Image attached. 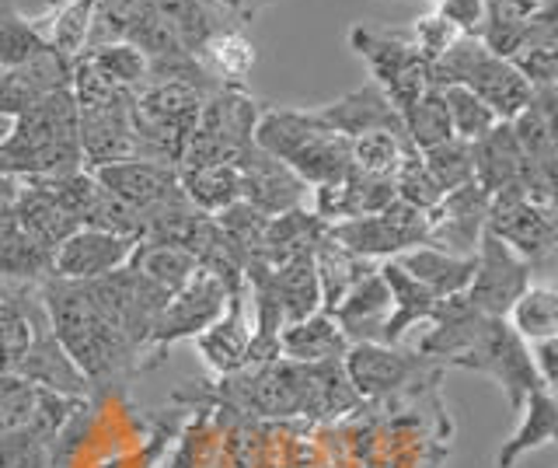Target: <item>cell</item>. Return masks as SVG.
<instances>
[{"instance_id":"6da1fadb","label":"cell","mask_w":558,"mask_h":468,"mask_svg":"<svg viewBox=\"0 0 558 468\" xmlns=\"http://www.w3.org/2000/svg\"><path fill=\"white\" fill-rule=\"evenodd\" d=\"M35 293L43 301L49 333L57 336L66 357L77 363L92 385H101V381L140 368V350L95 304L84 284H66L49 276V280L35 284Z\"/></svg>"},{"instance_id":"7a4b0ae2","label":"cell","mask_w":558,"mask_h":468,"mask_svg":"<svg viewBox=\"0 0 558 468\" xmlns=\"http://www.w3.org/2000/svg\"><path fill=\"white\" fill-rule=\"evenodd\" d=\"M84 168L81 133H77V101L74 92H52L32 109L14 116V130L0 151V176L39 179L63 176Z\"/></svg>"},{"instance_id":"3957f363","label":"cell","mask_w":558,"mask_h":468,"mask_svg":"<svg viewBox=\"0 0 558 468\" xmlns=\"http://www.w3.org/2000/svg\"><path fill=\"white\" fill-rule=\"evenodd\" d=\"M444 84H461L471 95H478L496 112L499 123H510L513 116H520L531 106L534 95V88L523 81L517 67L496 57L475 36H461L433 63V88H444Z\"/></svg>"},{"instance_id":"277c9868","label":"cell","mask_w":558,"mask_h":468,"mask_svg":"<svg viewBox=\"0 0 558 468\" xmlns=\"http://www.w3.org/2000/svg\"><path fill=\"white\" fill-rule=\"evenodd\" d=\"M349 46H353L356 57L366 60L374 84H380V92L391 98L398 116L405 112L415 98H423L433 88V63L418 57L409 32L353 25L349 28Z\"/></svg>"},{"instance_id":"5b68a950","label":"cell","mask_w":558,"mask_h":468,"mask_svg":"<svg viewBox=\"0 0 558 468\" xmlns=\"http://www.w3.org/2000/svg\"><path fill=\"white\" fill-rule=\"evenodd\" d=\"M453 368L493 377L496 385L502 388L506 403H510L513 412H520V406L527 403V395L545 388V385H541L537 371H534L531 346L513 333L506 319H488L485 315L475 339H471L468 350L453 360Z\"/></svg>"},{"instance_id":"8992f818","label":"cell","mask_w":558,"mask_h":468,"mask_svg":"<svg viewBox=\"0 0 558 468\" xmlns=\"http://www.w3.org/2000/svg\"><path fill=\"white\" fill-rule=\"evenodd\" d=\"M227 298H231V287H227L220 276H214L209 269H196L192 280L182 290H174L165 301V308L157 311L150 339L144 346V353H140V363L154 368V363H161L168 346L182 339H196L203 328H209L223 315Z\"/></svg>"},{"instance_id":"52a82bcc","label":"cell","mask_w":558,"mask_h":468,"mask_svg":"<svg viewBox=\"0 0 558 468\" xmlns=\"http://www.w3.org/2000/svg\"><path fill=\"white\" fill-rule=\"evenodd\" d=\"M485 231L496 235L502 245H510L523 263L537 273L555 269V249H558V228H555V206L537 203L523 196L520 189L488 196Z\"/></svg>"},{"instance_id":"ba28073f","label":"cell","mask_w":558,"mask_h":468,"mask_svg":"<svg viewBox=\"0 0 558 468\" xmlns=\"http://www.w3.org/2000/svg\"><path fill=\"white\" fill-rule=\"evenodd\" d=\"M342 371L360 395V403H380V398H391L409 385H418V381H436L444 368H436L415 350H401V346L349 343Z\"/></svg>"},{"instance_id":"9c48e42d","label":"cell","mask_w":558,"mask_h":468,"mask_svg":"<svg viewBox=\"0 0 558 468\" xmlns=\"http://www.w3.org/2000/svg\"><path fill=\"white\" fill-rule=\"evenodd\" d=\"M328 235L353 255L384 263V259H398L401 252L426 245V214H418L415 206L401 200H391L380 214L331 224Z\"/></svg>"},{"instance_id":"30bf717a","label":"cell","mask_w":558,"mask_h":468,"mask_svg":"<svg viewBox=\"0 0 558 468\" xmlns=\"http://www.w3.org/2000/svg\"><path fill=\"white\" fill-rule=\"evenodd\" d=\"M537 280L534 269L523 263V259L502 245L496 235H482L478 252H475V273H471V284L464 290L468 304L482 311L488 319H506V311L513 308V301L523 290Z\"/></svg>"},{"instance_id":"8fae6325","label":"cell","mask_w":558,"mask_h":468,"mask_svg":"<svg viewBox=\"0 0 558 468\" xmlns=\"http://www.w3.org/2000/svg\"><path fill=\"white\" fill-rule=\"evenodd\" d=\"M98 179L101 189H109L116 200H122L130 211L140 214V220L147 224L161 206L182 200V185H179V168L161 165V161H147V158H130V161H112V165H98L87 168Z\"/></svg>"},{"instance_id":"7c38bea8","label":"cell","mask_w":558,"mask_h":468,"mask_svg":"<svg viewBox=\"0 0 558 468\" xmlns=\"http://www.w3.org/2000/svg\"><path fill=\"white\" fill-rule=\"evenodd\" d=\"M485 214L488 193L478 182L444 193V200L426 214V245L461 259H475L478 241L485 235Z\"/></svg>"},{"instance_id":"4fadbf2b","label":"cell","mask_w":558,"mask_h":468,"mask_svg":"<svg viewBox=\"0 0 558 468\" xmlns=\"http://www.w3.org/2000/svg\"><path fill=\"white\" fill-rule=\"evenodd\" d=\"M136 245L140 241L126 235L77 228L63 245H57V252H52V280H66V284L101 280V276L126 266Z\"/></svg>"},{"instance_id":"5bb4252c","label":"cell","mask_w":558,"mask_h":468,"mask_svg":"<svg viewBox=\"0 0 558 468\" xmlns=\"http://www.w3.org/2000/svg\"><path fill=\"white\" fill-rule=\"evenodd\" d=\"M192 343H196L206 368L220 377H231L244 368H252V319H248V293H244V284L231 290L223 315L209 328H203Z\"/></svg>"},{"instance_id":"9a60e30c","label":"cell","mask_w":558,"mask_h":468,"mask_svg":"<svg viewBox=\"0 0 558 468\" xmlns=\"http://www.w3.org/2000/svg\"><path fill=\"white\" fill-rule=\"evenodd\" d=\"M238 176H241V200L252 203L255 211H262L266 217L296 211V206H304L307 200V185L296 179L283 161L269 158V154L258 151L255 144L248 151H241Z\"/></svg>"},{"instance_id":"2e32d148","label":"cell","mask_w":558,"mask_h":468,"mask_svg":"<svg viewBox=\"0 0 558 468\" xmlns=\"http://www.w3.org/2000/svg\"><path fill=\"white\" fill-rule=\"evenodd\" d=\"M70 74H74V60L57 53V49H43L28 63L8 67V71H0V112L22 116L46 95L70 88Z\"/></svg>"},{"instance_id":"e0dca14e","label":"cell","mask_w":558,"mask_h":468,"mask_svg":"<svg viewBox=\"0 0 558 468\" xmlns=\"http://www.w3.org/2000/svg\"><path fill=\"white\" fill-rule=\"evenodd\" d=\"M322 123L328 130H336L345 141H356L363 133H401L405 136V127H401V116L391 106V98L380 92V84H363V88L349 92L328 106L318 109Z\"/></svg>"},{"instance_id":"ac0fdd59","label":"cell","mask_w":558,"mask_h":468,"mask_svg":"<svg viewBox=\"0 0 558 468\" xmlns=\"http://www.w3.org/2000/svg\"><path fill=\"white\" fill-rule=\"evenodd\" d=\"M17 377L32 381L35 388H46V392H57L66 398H92V381L81 374V368L74 360L66 357V350L57 343V336L49 333V322H43L35 328V339L28 346V353L17 363Z\"/></svg>"},{"instance_id":"d6986e66","label":"cell","mask_w":558,"mask_h":468,"mask_svg":"<svg viewBox=\"0 0 558 468\" xmlns=\"http://www.w3.org/2000/svg\"><path fill=\"white\" fill-rule=\"evenodd\" d=\"M391 315V293L380 280V269L366 273L363 280L345 293L331 319L342 328L349 343H384V322Z\"/></svg>"},{"instance_id":"ffe728a7","label":"cell","mask_w":558,"mask_h":468,"mask_svg":"<svg viewBox=\"0 0 558 468\" xmlns=\"http://www.w3.org/2000/svg\"><path fill=\"white\" fill-rule=\"evenodd\" d=\"M322 130H328V127L322 123L318 109H287V106L279 109L276 106V109H262L258 112L252 144L258 151H266L269 158L290 165Z\"/></svg>"},{"instance_id":"44dd1931","label":"cell","mask_w":558,"mask_h":468,"mask_svg":"<svg viewBox=\"0 0 558 468\" xmlns=\"http://www.w3.org/2000/svg\"><path fill=\"white\" fill-rule=\"evenodd\" d=\"M46 322V311L35 287L0 290V374H14L35 339V328Z\"/></svg>"},{"instance_id":"7402d4cb","label":"cell","mask_w":558,"mask_h":468,"mask_svg":"<svg viewBox=\"0 0 558 468\" xmlns=\"http://www.w3.org/2000/svg\"><path fill=\"white\" fill-rule=\"evenodd\" d=\"M377 269H380V280L388 284V293H391V315H388V322H384V346H401L409 328L426 325L433 319L440 298H433L423 284L412 280L395 259H384V263H377Z\"/></svg>"},{"instance_id":"603a6c76","label":"cell","mask_w":558,"mask_h":468,"mask_svg":"<svg viewBox=\"0 0 558 468\" xmlns=\"http://www.w3.org/2000/svg\"><path fill=\"white\" fill-rule=\"evenodd\" d=\"M311 259H314V276H318L322 311H325V315H331V311L339 308V301L363 280L366 273L377 269V263H371V259H360L349 249H342L328 231L318 241H314Z\"/></svg>"},{"instance_id":"cb8c5ba5","label":"cell","mask_w":558,"mask_h":468,"mask_svg":"<svg viewBox=\"0 0 558 468\" xmlns=\"http://www.w3.org/2000/svg\"><path fill=\"white\" fill-rule=\"evenodd\" d=\"M555 101L558 88H545L531 95V106L520 116L510 119V130L517 136L520 151L527 154V161L555 179V161H558V144H555Z\"/></svg>"},{"instance_id":"d4e9b609","label":"cell","mask_w":558,"mask_h":468,"mask_svg":"<svg viewBox=\"0 0 558 468\" xmlns=\"http://www.w3.org/2000/svg\"><path fill=\"white\" fill-rule=\"evenodd\" d=\"M11 217L32 241H39V245L49 252H57V245H63V241L81 228L57 200H49L43 189H35L28 182L17 185V196L11 203Z\"/></svg>"},{"instance_id":"484cf974","label":"cell","mask_w":558,"mask_h":468,"mask_svg":"<svg viewBox=\"0 0 558 468\" xmlns=\"http://www.w3.org/2000/svg\"><path fill=\"white\" fill-rule=\"evenodd\" d=\"M349 350V339L342 336V328L336 319L325 311L290 322L279 328V357L296 360V363H322V360H342Z\"/></svg>"},{"instance_id":"4316f807","label":"cell","mask_w":558,"mask_h":468,"mask_svg":"<svg viewBox=\"0 0 558 468\" xmlns=\"http://www.w3.org/2000/svg\"><path fill=\"white\" fill-rule=\"evenodd\" d=\"M520 423L510 433V441H502V447L496 451V468H513L523 455L531 451H541L555 441L558 433V403L555 392L541 388L534 395H527V403L520 406Z\"/></svg>"},{"instance_id":"83f0119b","label":"cell","mask_w":558,"mask_h":468,"mask_svg":"<svg viewBox=\"0 0 558 468\" xmlns=\"http://www.w3.org/2000/svg\"><path fill=\"white\" fill-rule=\"evenodd\" d=\"M395 263L440 301L453 298V293H464L471 284V273H475V259L450 255V252H440L433 245H418V249L401 252Z\"/></svg>"},{"instance_id":"f1b7e54d","label":"cell","mask_w":558,"mask_h":468,"mask_svg":"<svg viewBox=\"0 0 558 468\" xmlns=\"http://www.w3.org/2000/svg\"><path fill=\"white\" fill-rule=\"evenodd\" d=\"M269 284L279 301V311H283V325L301 322L314 315V311H322V290H318V276H314L311 249L279 266H269Z\"/></svg>"},{"instance_id":"f546056e","label":"cell","mask_w":558,"mask_h":468,"mask_svg":"<svg viewBox=\"0 0 558 468\" xmlns=\"http://www.w3.org/2000/svg\"><path fill=\"white\" fill-rule=\"evenodd\" d=\"M325 231H328V224H322L307 211V206H296V211L269 217L255 259H258V263H266V266H279V263H287V259L314 249V241H318Z\"/></svg>"},{"instance_id":"4dcf8cb0","label":"cell","mask_w":558,"mask_h":468,"mask_svg":"<svg viewBox=\"0 0 558 468\" xmlns=\"http://www.w3.org/2000/svg\"><path fill=\"white\" fill-rule=\"evenodd\" d=\"M196 60L203 63V71L217 84L241 88V81L248 77L252 67H255V46L241 28L223 25L220 32H214V36L196 49Z\"/></svg>"},{"instance_id":"1f68e13d","label":"cell","mask_w":558,"mask_h":468,"mask_svg":"<svg viewBox=\"0 0 558 468\" xmlns=\"http://www.w3.org/2000/svg\"><path fill=\"white\" fill-rule=\"evenodd\" d=\"M52 276V252L32 241L22 228L8 217L0 224V280H14L22 287H35Z\"/></svg>"},{"instance_id":"d6a6232c","label":"cell","mask_w":558,"mask_h":468,"mask_svg":"<svg viewBox=\"0 0 558 468\" xmlns=\"http://www.w3.org/2000/svg\"><path fill=\"white\" fill-rule=\"evenodd\" d=\"M136 276H144L147 284H154L161 293H171L182 290L192 273H196V259H192L185 249L179 245H168V241H140L133 249L130 263H126Z\"/></svg>"},{"instance_id":"836d02e7","label":"cell","mask_w":558,"mask_h":468,"mask_svg":"<svg viewBox=\"0 0 558 468\" xmlns=\"http://www.w3.org/2000/svg\"><path fill=\"white\" fill-rule=\"evenodd\" d=\"M179 185L185 200L203 214H220L223 206L241 200V176L238 165H203V168H182Z\"/></svg>"},{"instance_id":"e575fe53","label":"cell","mask_w":558,"mask_h":468,"mask_svg":"<svg viewBox=\"0 0 558 468\" xmlns=\"http://www.w3.org/2000/svg\"><path fill=\"white\" fill-rule=\"evenodd\" d=\"M506 322H510V328L523 343L558 339V293H555V287L534 280L513 301V308L506 311Z\"/></svg>"},{"instance_id":"d590c367","label":"cell","mask_w":558,"mask_h":468,"mask_svg":"<svg viewBox=\"0 0 558 468\" xmlns=\"http://www.w3.org/2000/svg\"><path fill=\"white\" fill-rule=\"evenodd\" d=\"M87 63L92 71L122 92H140L147 84V57L140 53L133 43H101V46H87L77 57Z\"/></svg>"},{"instance_id":"8d00e7d4","label":"cell","mask_w":558,"mask_h":468,"mask_svg":"<svg viewBox=\"0 0 558 468\" xmlns=\"http://www.w3.org/2000/svg\"><path fill=\"white\" fill-rule=\"evenodd\" d=\"M444 98V109H447V119H450V133L458 136L464 144H475L482 136L493 130L499 119L496 112L485 106L478 95H471L461 84H444V88H436Z\"/></svg>"},{"instance_id":"74e56055","label":"cell","mask_w":558,"mask_h":468,"mask_svg":"<svg viewBox=\"0 0 558 468\" xmlns=\"http://www.w3.org/2000/svg\"><path fill=\"white\" fill-rule=\"evenodd\" d=\"M43 49H49L39 36V28L14 8V0H0V71L8 67H22L32 57H39Z\"/></svg>"},{"instance_id":"f35d334b","label":"cell","mask_w":558,"mask_h":468,"mask_svg":"<svg viewBox=\"0 0 558 468\" xmlns=\"http://www.w3.org/2000/svg\"><path fill=\"white\" fill-rule=\"evenodd\" d=\"M401 127H405V141L412 144V151H429L453 136L444 98L436 88H429L423 98H415L412 106L401 112Z\"/></svg>"},{"instance_id":"ab89813d","label":"cell","mask_w":558,"mask_h":468,"mask_svg":"<svg viewBox=\"0 0 558 468\" xmlns=\"http://www.w3.org/2000/svg\"><path fill=\"white\" fill-rule=\"evenodd\" d=\"M405 154H412V144L401 133H363L353 141V168L377 179H391Z\"/></svg>"},{"instance_id":"60d3db41","label":"cell","mask_w":558,"mask_h":468,"mask_svg":"<svg viewBox=\"0 0 558 468\" xmlns=\"http://www.w3.org/2000/svg\"><path fill=\"white\" fill-rule=\"evenodd\" d=\"M423 154V165L433 176V182L444 189V193H453L468 182H475V161H471V144L450 136V141L436 144L429 151H418Z\"/></svg>"},{"instance_id":"b9f144b4","label":"cell","mask_w":558,"mask_h":468,"mask_svg":"<svg viewBox=\"0 0 558 468\" xmlns=\"http://www.w3.org/2000/svg\"><path fill=\"white\" fill-rule=\"evenodd\" d=\"M214 220H217V228L227 235V241H231V245L244 255V263H252V259L258 255V245H262V235H266L269 217L262 211H255L252 203L238 200L231 206H223L220 214H214Z\"/></svg>"},{"instance_id":"7bdbcfd3","label":"cell","mask_w":558,"mask_h":468,"mask_svg":"<svg viewBox=\"0 0 558 468\" xmlns=\"http://www.w3.org/2000/svg\"><path fill=\"white\" fill-rule=\"evenodd\" d=\"M391 182H395V200L415 206L418 214H429L433 206L444 200V189L433 182V176L426 171L423 154H418V151L405 154V161L398 165V171L391 176Z\"/></svg>"},{"instance_id":"ee69618b","label":"cell","mask_w":558,"mask_h":468,"mask_svg":"<svg viewBox=\"0 0 558 468\" xmlns=\"http://www.w3.org/2000/svg\"><path fill=\"white\" fill-rule=\"evenodd\" d=\"M0 468H57V465H52V447L22 427L0 433Z\"/></svg>"},{"instance_id":"f6af8a7d","label":"cell","mask_w":558,"mask_h":468,"mask_svg":"<svg viewBox=\"0 0 558 468\" xmlns=\"http://www.w3.org/2000/svg\"><path fill=\"white\" fill-rule=\"evenodd\" d=\"M35 388L32 381L17 377V374H0V433L8 430H22L32 416L35 406Z\"/></svg>"},{"instance_id":"bcb514c9","label":"cell","mask_w":558,"mask_h":468,"mask_svg":"<svg viewBox=\"0 0 558 468\" xmlns=\"http://www.w3.org/2000/svg\"><path fill=\"white\" fill-rule=\"evenodd\" d=\"M405 32H409L412 46L418 49V57H423L426 63H436L453 43L461 39V32L453 28L447 19H440V14H426V19H418V22H415L412 28H405Z\"/></svg>"},{"instance_id":"7dc6e473","label":"cell","mask_w":558,"mask_h":468,"mask_svg":"<svg viewBox=\"0 0 558 468\" xmlns=\"http://www.w3.org/2000/svg\"><path fill=\"white\" fill-rule=\"evenodd\" d=\"M440 19H447L453 28L461 32V36H475L485 25V0H440V8H436Z\"/></svg>"},{"instance_id":"c3c4849f","label":"cell","mask_w":558,"mask_h":468,"mask_svg":"<svg viewBox=\"0 0 558 468\" xmlns=\"http://www.w3.org/2000/svg\"><path fill=\"white\" fill-rule=\"evenodd\" d=\"M531 346V360L534 371L541 377V385L548 392H555L558 385V339H541V343H527Z\"/></svg>"},{"instance_id":"681fc988","label":"cell","mask_w":558,"mask_h":468,"mask_svg":"<svg viewBox=\"0 0 558 468\" xmlns=\"http://www.w3.org/2000/svg\"><path fill=\"white\" fill-rule=\"evenodd\" d=\"M11 130H14V116H8V112H0V151H4V144H8V136H11Z\"/></svg>"},{"instance_id":"f907efd6","label":"cell","mask_w":558,"mask_h":468,"mask_svg":"<svg viewBox=\"0 0 558 468\" xmlns=\"http://www.w3.org/2000/svg\"><path fill=\"white\" fill-rule=\"evenodd\" d=\"M11 217V206H0V224H4Z\"/></svg>"},{"instance_id":"816d5d0a","label":"cell","mask_w":558,"mask_h":468,"mask_svg":"<svg viewBox=\"0 0 558 468\" xmlns=\"http://www.w3.org/2000/svg\"><path fill=\"white\" fill-rule=\"evenodd\" d=\"M436 4H440V0H436Z\"/></svg>"}]
</instances>
